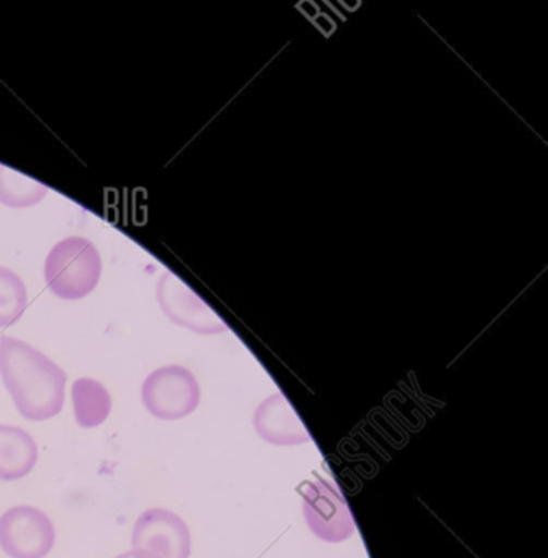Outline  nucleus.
Returning <instances> with one entry per match:
<instances>
[{
    "instance_id": "obj_8",
    "label": "nucleus",
    "mask_w": 548,
    "mask_h": 558,
    "mask_svg": "<svg viewBox=\"0 0 548 558\" xmlns=\"http://www.w3.org/2000/svg\"><path fill=\"white\" fill-rule=\"evenodd\" d=\"M253 424L257 436L272 446H302L312 440L308 429L282 391L260 401Z\"/></svg>"
},
{
    "instance_id": "obj_7",
    "label": "nucleus",
    "mask_w": 548,
    "mask_h": 558,
    "mask_svg": "<svg viewBox=\"0 0 548 558\" xmlns=\"http://www.w3.org/2000/svg\"><path fill=\"white\" fill-rule=\"evenodd\" d=\"M156 296L162 313L181 328L197 335H220L228 329L223 319L175 274L166 272L159 279Z\"/></svg>"
},
{
    "instance_id": "obj_12",
    "label": "nucleus",
    "mask_w": 548,
    "mask_h": 558,
    "mask_svg": "<svg viewBox=\"0 0 548 558\" xmlns=\"http://www.w3.org/2000/svg\"><path fill=\"white\" fill-rule=\"evenodd\" d=\"M28 306V292L22 277L0 267V328L15 325Z\"/></svg>"
},
{
    "instance_id": "obj_13",
    "label": "nucleus",
    "mask_w": 548,
    "mask_h": 558,
    "mask_svg": "<svg viewBox=\"0 0 548 558\" xmlns=\"http://www.w3.org/2000/svg\"><path fill=\"white\" fill-rule=\"evenodd\" d=\"M113 558H135V557H133L132 551H125V554L117 555V557H113Z\"/></svg>"
},
{
    "instance_id": "obj_5",
    "label": "nucleus",
    "mask_w": 548,
    "mask_h": 558,
    "mask_svg": "<svg viewBox=\"0 0 548 558\" xmlns=\"http://www.w3.org/2000/svg\"><path fill=\"white\" fill-rule=\"evenodd\" d=\"M57 544V529L47 512L31 505L0 515V550L9 558H47Z\"/></svg>"
},
{
    "instance_id": "obj_9",
    "label": "nucleus",
    "mask_w": 548,
    "mask_h": 558,
    "mask_svg": "<svg viewBox=\"0 0 548 558\" xmlns=\"http://www.w3.org/2000/svg\"><path fill=\"white\" fill-rule=\"evenodd\" d=\"M40 459L37 440L24 427L0 424V482L27 478Z\"/></svg>"
},
{
    "instance_id": "obj_11",
    "label": "nucleus",
    "mask_w": 548,
    "mask_h": 558,
    "mask_svg": "<svg viewBox=\"0 0 548 558\" xmlns=\"http://www.w3.org/2000/svg\"><path fill=\"white\" fill-rule=\"evenodd\" d=\"M50 189L8 166L0 165V204L9 208H31L45 201Z\"/></svg>"
},
{
    "instance_id": "obj_6",
    "label": "nucleus",
    "mask_w": 548,
    "mask_h": 558,
    "mask_svg": "<svg viewBox=\"0 0 548 558\" xmlns=\"http://www.w3.org/2000/svg\"><path fill=\"white\" fill-rule=\"evenodd\" d=\"M303 515L319 541L341 544L354 535L355 522L348 501L328 480L319 478L305 486Z\"/></svg>"
},
{
    "instance_id": "obj_4",
    "label": "nucleus",
    "mask_w": 548,
    "mask_h": 558,
    "mask_svg": "<svg viewBox=\"0 0 548 558\" xmlns=\"http://www.w3.org/2000/svg\"><path fill=\"white\" fill-rule=\"evenodd\" d=\"M130 551L135 558H191V529L171 509H146L133 525Z\"/></svg>"
},
{
    "instance_id": "obj_3",
    "label": "nucleus",
    "mask_w": 548,
    "mask_h": 558,
    "mask_svg": "<svg viewBox=\"0 0 548 558\" xmlns=\"http://www.w3.org/2000/svg\"><path fill=\"white\" fill-rule=\"evenodd\" d=\"M202 400L197 377L184 365L156 368L142 385V401L151 416L179 421L197 411Z\"/></svg>"
},
{
    "instance_id": "obj_2",
    "label": "nucleus",
    "mask_w": 548,
    "mask_h": 558,
    "mask_svg": "<svg viewBox=\"0 0 548 558\" xmlns=\"http://www.w3.org/2000/svg\"><path fill=\"white\" fill-rule=\"evenodd\" d=\"M102 257L93 241L70 236L54 244L45 260V282L58 299H86L99 286Z\"/></svg>"
},
{
    "instance_id": "obj_1",
    "label": "nucleus",
    "mask_w": 548,
    "mask_h": 558,
    "mask_svg": "<svg viewBox=\"0 0 548 558\" xmlns=\"http://www.w3.org/2000/svg\"><path fill=\"white\" fill-rule=\"evenodd\" d=\"M0 378L25 420H53L63 411L66 372L28 342L0 338Z\"/></svg>"
},
{
    "instance_id": "obj_10",
    "label": "nucleus",
    "mask_w": 548,
    "mask_h": 558,
    "mask_svg": "<svg viewBox=\"0 0 548 558\" xmlns=\"http://www.w3.org/2000/svg\"><path fill=\"white\" fill-rule=\"evenodd\" d=\"M74 420L83 429H96L109 420L112 413V395L106 385L96 378L83 377L71 387Z\"/></svg>"
}]
</instances>
